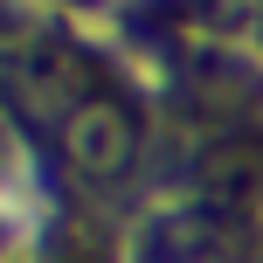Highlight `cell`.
I'll return each instance as SVG.
<instances>
[{
	"instance_id": "1",
	"label": "cell",
	"mask_w": 263,
	"mask_h": 263,
	"mask_svg": "<svg viewBox=\"0 0 263 263\" xmlns=\"http://www.w3.org/2000/svg\"><path fill=\"white\" fill-rule=\"evenodd\" d=\"M7 69H14V90H21V104H35V111H83L90 104V63H83L69 42H55V35H14L7 42Z\"/></svg>"
},
{
	"instance_id": "2",
	"label": "cell",
	"mask_w": 263,
	"mask_h": 263,
	"mask_svg": "<svg viewBox=\"0 0 263 263\" xmlns=\"http://www.w3.org/2000/svg\"><path fill=\"white\" fill-rule=\"evenodd\" d=\"M63 153L83 180H118V173L139 159V118L118 104V97H90L83 111L63 118Z\"/></svg>"
},
{
	"instance_id": "3",
	"label": "cell",
	"mask_w": 263,
	"mask_h": 263,
	"mask_svg": "<svg viewBox=\"0 0 263 263\" xmlns=\"http://www.w3.org/2000/svg\"><path fill=\"white\" fill-rule=\"evenodd\" d=\"M201 187H208V201H229V208L256 201L263 194V139L256 132H222L201 159Z\"/></svg>"
},
{
	"instance_id": "4",
	"label": "cell",
	"mask_w": 263,
	"mask_h": 263,
	"mask_svg": "<svg viewBox=\"0 0 263 263\" xmlns=\"http://www.w3.org/2000/svg\"><path fill=\"white\" fill-rule=\"evenodd\" d=\"M77 263H97V256H77Z\"/></svg>"
}]
</instances>
